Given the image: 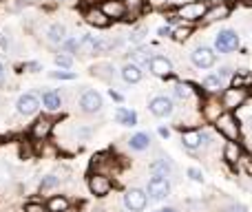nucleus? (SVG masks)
Segmentation results:
<instances>
[{
  "label": "nucleus",
  "instance_id": "obj_4",
  "mask_svg": "<svg viewBox=\"0 0 252 212\" xmlns=\"http://www.w3.org/2000/svg\"><path fill=\"white\" fill-rule=\"evenodd\" d=\"M239 33L235 29H221L215 35V51L219 53H232L239 49Z\"/></svg>",
  "mask_w": 252,
  "mask_h": 212
},
{
  "label": "nucleus",
  "instance_id": "obj_14",
  "mask_svg": "<svg viewBox=\"0 0 252 212\" xmlns=\"http://www.w3.org/2000/svg\"><path fill=\"white\" fill-rule=\"evenodd\" d=\"M100 9L106 13L111 22L113 20H124L126 18V7H124V0H102Z\"/></svg>",
  "mask_w": 252,
  "mask_h": 212
},
{
  "label": "nucleus",
  "instance_id": "obj_27",
  "mask_svg": "<svg viewBox=\"0 0 252 212\" xmlns=\"http://www.w3.org/2000/svg\"><path fill=\"white\" fill-rule=\"evenodd\" d=\"M78 56H82V58H87V56H95V38H93L91 33H82V35H80Z\"/></svg>",
  "mask_w": 252,
  "mask_h": 212
},
{
  "label": "nucleus",
  "instance_id": "obj_39",
  "mask_svg": "<svg viewBox=\"0 0 252 212\" xmlns=\"http://www.w3.org/2000/svg\"><path fill=\"white\" fill-rule=\"evenodd\" d=\"M144 35H146V29H135V31H130V35H128V42H133V44H139L144 40Z\"/></svg>",
  "mask_w": 252,
  "mask_h": 212
},
{
  "label": "nucleus",
  "instance_id": "obj_43",
  "mask_svg": "<svg viewBox=\"0 0 252 212\" xmlns=\"http://www.w3.org/2000/svg\"><path fill=\"white\" fill-rule=\"evenodd\" d=\"M217 75L221 80H226V78H230V75H232V69H230V66H221V69L217 71Z\"/></svg>",
  "mask_w": 252,
  "mask_h": 212
},
{
  "label": "nucleus",
  "instance_id": "obj_37",
  "mask_svg": "<svg viewBox=\"0 0 252 212\" xmlns=\"http://www.w3.org/2000/svg\"><path fill=\"white\" fill-rule=\"evenodd\" d=\"M25 212H49V208L42 201H29V204L25 206Z\"/></svg>",
  "mask_w": 252,
  "mask_h": 212
},
{
  "label": "nucleus",
  "instance_id": "obj_46",
  "mask_svg": "<svg viewBox=\"0 0 252 212\" xmlns=\"http://www.w3.org/2000/svg\"><path fill=\"white\" fill-rule=\"evenodd\" d=\"M109 95H111V97H113V100H115V102H122V95H120V93H118V91H113V89H111V91H109Z\"/></svg>",
  "mask_w": 252,
  "mask_h": 212
},
{
  "label": "nucleus",
  "instance_id": "obj_12",
  "mask_svg": "<svg viewBox=\"0 0 252 212\" xmlns=\"http://www.w3.org/2000/svg\"><path fill=\"white\" fill-rule=\"evenodd\" d=\"M40 108H42V102H40V97L35 95V93H25V95H20L16 102V111L25 117L35 115Z\"/></svg>",
  "mask_w": 252,
  "mask_h": 212
},
{
  "label": "nucleus",
  "instance_id": "obj_23",
  "mask_svg": "<svg viewBox=\"0 0 252 212\" xmlns=\"http://www.w3.org/2000/svg\"><path fill=\"white\" fill-rule=\"evenodd\" d=\"M66 38H69V35H66V27L62 25V22H53L47 29V40L51 44H62Z\"/></svg>",
  "mask_w": 252,
  "mask_h": 212
},
{
  "label": "nucleus",
  "instance_id": "obj_25",
  "mask_svg": "<svg viewBox=\"0 0 252 212\" xmlns=\"http://www.w3.org/2000/svg\"><path fill=\"white\" fill-rule=\"evenodd\" d=\"M201 87H204V91L210 93V95H219V93L223 91V80L219 78L217 73H215V75H206V78L201 80Z\"/></svg>",
  "mask_w": 252,
  "mask_h": 212
},
{
  "label": "nucleus",
  "instance_id": "obj_31",
  "mask_svg": "<svg viewBox=\"0 0 252 212\" xmlns=\"http://www.w3.org/2000/svg\"><path fill=\"white\" fill-rule=\"evenodd\" d=\"M69 206H71V201L66 199L64 195H53V197H49V201H47L49 212H64Z\"/></svg>",
  "mask_w": 252,
  "mask_h": 212
},
{
  "label": "nucleus",
  "instance_id": "obj_47",
  "mask_svg": "<svg viewBox=\"0 0 252 212\" xmlns=\"http://www.w3.org/2000/svg\"><path fill=\"white\" fill-rule=\"evenodd\" d=\"M2 82H4V64L0 62V84H2Z\"/></svg>",
  "mask_w": 252,
  "mask_h": 212
},
{
  "label": "nucleus",
  "instance_id": "obj_11",
  "mask_svg": "<svg viewBox=\"0 0 252 212\" xmlns=\"http://www.w3.org/2000/svg\"><path fill=\"white\" fill-rule=\"evenodd\" d=\"M53 120L51 117H38V120L31 124V128H29V135H31V139H35V142H44V139H49L51 137V133H53Z\"/></svg>",
  "mask_w": 252,
  "mask_h": 212
},
{
  "label": "nucleus",
  "instance_id": "obj_6",
  "mask_svg": "<svg viewBox=\"0 0 252 212\" xmlns=\"http://www.w3.org/2000/svg\"><path fill=\"white\" fill-rule=\"evenodd\" d=\"M190 62L197 66V69H213L215 64H217V53H215V49L210 47H195L190 53Z\"/></svg>",
  "mask_w": 252,
  "mask_h": 212
},
{
  "label": "nucleus",
  "instance_id": "obj_41",
  "mask_svg": "<svg viewBox=\"0 0 252 212\" xmlns=\"http://www.w3.org/2000/svg\"><path fill=\"white\" fill-rule=\"evenodd\" d=\"M157 35H159V38H170V35H173V29H170L168 25L159 27V29H157Z\"/></svg>",
  "mask_w": 252,
  "mask_h": 212
},
{
  "label": "nucleus",
  "instance_id": "obj_32",
  "mask_svg": "<svg viewBox=\"0 0 252 212\" xmlns=\"http://www.w3.org/2000/svg\"><path fill=\"white\" fill-rule=\"evenodd\" d=\"M173 95L177 97V100L186 102L188 97H192V87H190V84H186V82H177L173 87Z\"/></svg>",
  "mask_w": 252,
  "mask_h": 212
},
{
  "label": "nucleus",
  "instance_id": "obj_40",
  "mask_svg": "<svg viewBox=\"0 0 252 212\" xmlns=\"http://www.w3.org/2000/svg\"><path fill=\"white\" fill-rule=\"evenodd\" d=\"M188 177H190L195 183H204V173H201L199 168H195V166H192V168H188Z\"/></svg>",
  "mask_w": 252,
  "mask_h": 212
},
{
  "label": "nucleus",
  "instance_id": "obj_7",
  "mask_svg": "<svg viewBox=\"0 0 252 212\" xmlns=\"http://www.w3.org/2000/svg\"><path fill=\"white\" fill-rule=\"evenodd\" d=\"M89 190H91L93 197L102 199V197H106L111 190H113V182H111L109 175L91 173V175H89Z\"/></svg>",
  "mask_w": 252,
  "mask_h": 212
},
{
  "label": "nucleus",
  "instance_id": "obj_49",
  "mask_svg": "<svg viewBox=\"0 0 252 212\" xmlns=\"http://www.w3.org/2000/svg\"><path fill=\"white\" fill-rule=\"evenodd\" d=\"M155 212H177V208H161V210H155Z\"/></svg>",
  "mask_w": 252,
  "mask_h": 212
},
{
  "label": "nucleus",
  "instance_id": "obj_20",
  "mask_svg": "<svg viewBox=\"0 0 252 212\" xmlns=\"http://www.w3.org/2000/svg\"><path fill=\"white\" fill-rule=\"evenodd\" d=\"M148 170H151L155 177H168V175L173 173V161H170L168 157H159V159H155L153 164H148Z\"/></svg>",
  "mask_w": 252,
  "mask_h": 212
},
{
  "label": "nucleus",
  "instance_id": "obj_44",
  "mask_svg": "<svg viewBox=\"0 0 252 212\" xmlns=\"http://www.w3.org/2000/svg\"><path fill=\"white\" fill-rule=\"evenodd\" d=\"M25 69H29L31 73H38V71L42 69V66H40V62H27V64H25Z\"/></svg>",
  "mask_w": 252,
  "mask_h": 212
},
{
  "label": "nucleus",
  "instance_id": "obj_17",
  "mask_svg": "<svg viewBox=\"0 0 252 212\" xmlns=\"http://www.w3.org/2000/svg\"><path fill=\"white\" fill-rule=\"evenodd\" d=\"M230 11H232V7H230L228 2L213 4V7H208V11H206L204 22H219V20H226V18H230Z\"/></svg>",
  "mask_w": 252,
  "mask_h": 212
},
{
  "label": "nucleus",
  "instance_id": "obj_51",
  "mask_svg": "<svg viewBox=\"0 0 252 212\" xmlns=\"http://www.w3.org/2000/svg\"><path fill=\"white\" fill-rule=\"evenodd\" d=\"M248 126H250V130H252V117H250V121H248Z\"/></svg>",
  "mask_w": 252,
  "mask_h": 212
},
{
  "label": "nucleus",
  "instance_id": "obj_38",
  "mask_svg": "<svg viewBox=\"0 0 252 212\" xmlns=\"http://www.w3.org/2000/svg\"><path fill=\"white\" fill-rule=\"evenodd\" d=\"M49 75H51L53 80H75L73 71H51Z\"/></svg>",
  "mask_w": 252,
  "mask_h": 212
},
{
  "label": "nucleus",
  "instance_id": "obj_28",
  "mask_svg": "<svg viewBox=\"0 0 252 212\" xmlns=\"http://www.w3.org/2000/svg\"><path fill=\"white\" fill-rule=\"evenodd\" d=\"M115 120H118V124H122V126H137V113L130 111V108L120 106L118 111H115Z\"/></svg>",
  "mask_w": 252,
  "mask_h": 212
},
{
  "label": "nucleus",
  "instance_id": "obj_15",
  "mask_svg": "<svg viewBox=\"0 0 252 212\" xmlns=\"http://www.w3.org/2000/svg\"><path fill=\"white\" fill-rule=\"evenodd\" d=\"M148 71L157 78H168V75H173V62L166 56H155L148 62Z\"/></svg>",
  "mask_w": 252,
  "mask_h": 212
},
{
  "label": "nucleus",
  "instance_id": "obj_2",
  "mask_svg": "<svg viewBox=\"0 0 252 212\" xmlns=\"http://www.w3.org/2000/svg\"><path fill=\"white\" fill-rule=\"evenodd\" d=\"M248 97H250V91L248 89H237V87H230V89H223L221 91V106H223V111H230V113H235L237 108H241L248 102Z\"/></svg>",
  "mask_w": 252,
  "mask_h": 212
},
{
  "label": "nucleus",
  "instance_id": "obj_52",
  "mask_svg": "<svg viewBox=\"0 0 252 212\" xmlns=\"http://www.w3.org/2000/svg\"><path fill=\"white\" fill-rule=\"evenodd\" d=\"M22 212H25V210H22Z\"/></svg>",
  "mask_w": 252,
  "mask_h": 212
},
{
  "label": "nucleus",
  "instance_id": "obj_10",
  "mask_svg": "<svg viewBox=\"0 0 252 212\" xmlns=\"http://www.w3.org/2000/svg\"><path fill=\"white\" fill-rule=\"evenodd\" d=\"M221 113H223V106H221L219 95H210L201 102V117H204L206 121H210V124H215V121L221 117Z\"/></svg>",
  "mask_w": 252,
  "mask_h": 212
},
{
  "label": "nucleus",
  "instance_id": "obj_26",
  "mask_svg": "<svg viewBox=\"0 0 252 212\" xmlns=\"http://www.w3.org/2000/svg\"><path fill=\"white\" fill-rule=\"evenodd\" d=\"M182 144L188 151H197L201 146V130H184L182 133Z\"/></svg>",
  "mask_w": 252,
  "mask_h": 212
},
{
  "label": "nucleus",
  "instance_id": "obj_30",
  "mask_svg": "<svg viewBox=\"0 0 252 212\" xmlns=\"http://www.w3.org/2000/svg\"><path fill=\"white\" fill-rule=\"evenodd\" d=\"M128 146L133 148V151H137V152L146 151V148L151 146V135L148 133H135L133 137L128 139Z\"/></svg>",
  "mask_w": 252,
  "mask_h": 212
},
{
  "label": "nucleus",
  "instance_id": "obj_8",
  "mask_svg": "<svg viewBox=\"0 0 252 212\" xmlns=\"http://www.w3.org/2000/svg\"><path fill=\"white\" fill-rule=\"evenodd\" d=\"M146 195L151 197L153 201L166 199V197L170 195V182H168V177H155V175H153V177L148 179V183H146Z\"/></svg>",
  "mask_w": 252,
  "mask_h": 212
},
{
  "label": "nucleus",
  "instance_id": "obj_53",
  "mask_svg": "<svg viewBox=\"0 0 252 212\" xmlns=\"http://www.w3.org/2000/svg\"><path fill=\"white\" fill-rule=\"evenodd\" d=\"M250 2H252V0H250Z\"/></svg>",
  "mask_w": 252,
  "mask_h": 212
},
{
  "label": "nucleus",
  "instance_id": "obj_21",
  "mask_svg": "<svg viewBox=\"0 0 252 212\" xmlns=\"http://www.w3.org/2000/svg\"><path fill=\"white\" fill-rule=\"evenodd\" d=\"M241 157H244V148H241L239 142H228L223 146V159H226V164H239Z\"/></svg>",
  "mask_w": 252,
  "mask_h": 212
},
{
  "label": "nucleus",
  "instance_id": "obj_13",
  "mask_svg": "<svg viewBox=\"0 0 252 212\" xmlns=\"http://www.w3.org/2000/svg\"><path fill=\"white\" fill-rule=\"evenodd\" d=\"M148 111L153 113L155 117H170L175 113L173 100L166 95H155L151 102H148Z\"/></svg>",
  "mask_w": 252,
  "mask_h": 212
},
{
  "label": "nucleus",
  "instance_id": "obj_35",
  "mask_svg": "<svg viewBox=\"0 0 252 212\" xmlns=\"http://www.w3.org/2000/svg\"><path fill=\"white\" fill-rule=\"evenodd\" d=\"M62 47V53H78V47H80V38H66L64 42L60 44Z\"/></svg>",
  "mask_w": 252,
  "mask_h": 212
},
{
  "label": "nucleus",
  "instance_id": "obj_48",
  "mask_svg": "<svg viewBox=\"0 0 252 212\" xmlns=\"http://www.w3.org/2000/svg\"><path fill=\"white\" fill-rule=\"evenodd\" d=\"M0 47H2V49H7V47H9V42L2 38V35H0Z\"/></svg>",
  "mask_w": 252,
  "mask_h": 212
},
{
  "label": "nucleus",
  "instance_id": "obj_45",
  "mask_svg": "<svg viewBox=\"0 0 252 212\" xmlns=\"http://www.w3.org/2000/svg\"><path fill=\"white\" fill-rule=\"evenodd\" d=\"M157 133H159V135H161V137H166V139H168L170 130H168V128H166V126H159V130H157Z\"/></svg>",
  "mask_w": 252,
  "mask_h": 212
},
{
  "label": "nucleus",
  "instance_id": "obj_18",
  "mask_svg": "<svg viewBox=\"0 0 252 212\" xmlns=\"http://www.w3.org/2000/svg\"><path fill=\"white\" fill-rule=\"evenodd\" d=\"M120 75H122V80L126 84H139L144 78V71H142V66H137L135 62H126L122 69H120Z\"/></svg>",
  "mask_w": 252,
  "mask_h": 212
},
{
  "label": "nucleus",
  "instance_id": "obj_3",
  "mask_svg": "<svg viewBox=\"0 0 252 212\" xmlns=\"http://www.w3.org/2000/svg\"><path fill=\"white\" fill-rule=\"evenodd\" d=\"M206 11H208V4L204 0H192V2H186L177 9V18H182V20H186L190 25V22L204 20Z\"/></svg>",
  "mask_w": 252,
  "mask_h": 212
},
{
  "label": "nucleus",
  "instance_id": "obj_50",
  "mask_svg": "<svg viewBox=\"0 0 252 212\" xmlns=\"http://www.w3.org/2000/svg\"><path fill=\"white\" fill-rule=\"evenodd\" d=\"M64 212H80V210H78V208H75V206H69V208H66Z\"/></svg>",
  "mask_w": 252,
  "mask_h": 212
},
{
  "label": "nucleus",
  "instance_id": "obj_9",
  "mask_svg": "<svg viewBox=\"0 0 252 212\" xmlns=\"http://www.w3.org/2000/svg\"><path fill=\"white\" fill-rule=\"evenodd\" d=\"M148 204V195L142 188H128L124 192V206L128 212H142Z\"/></svg>",
  "mask_w": 252,
  "mask_h": 212
},
{
  "label": "nucleus",
  "instance_id": "obj_42",
  "mask_svg": "<svg viewBox=\"0 0 252 212\" xmlns=\"http://www.w3.org/2000/svg\"><path fill=\"white\" fill-rule=\"evenodd\" d=\"M226 212H248V208H246L244 204H230L226 208Z\"/></svg>",
  "mask_w": 252,
  "mask_h": 212
},
{
  "label": "nucleus",
  "instance_id": "obj_22",
  "mask_svg": "<svg viewBox=\"0 0 252 212\" xmlns=\"http://www.w3.org/2000/svg\"><path fill=\"white\" fill-rule=\"evenodd\" d=\"M128 58H130V62H135L137 66H144V64L148 66V62L155 58V51H153L151 47H137L135 51L128 53Z\"/></svg>",
  "mask_w": 252,
  "mask_h": 212
},
{
  "label": "nucleus",
  "instance_id": "obj_33",
  "mask_svg": "<svg viewBox=\"0 0 252 212\" xmlns=\"http://www.w3.org/2000/svg\"><path fill=\"white\" fill-rule=\"evenodd\" d=\"M58 186H60V177H58L56 173L44 175L42 182H40V192H49V190H53V188H58Z\"/></svg>",
  "mask_w": 252,
  "mask_h": 212
},
{
  "label": "nucleus",
  "instance_id": "obj_29",
  "mask_svg": "<svg viewBox=\"0 0 252 212\" xmlns=\"http://www.w3.org/2000/svg\"><path fill=\"white\" fill-rule=\"evenodd\" d=\"M124 7H126V18L124 20H135L137 16H142L144 11V0H124Z\"/></svg>",
  "mask_w": 252,
  "mask_h": 212
},
{
  "label": "nucleus",
  "instance_id": "obj_16",
  "mask_svg": "<svg viewBox=\"0 0 252 212\" xmlns=\"http://www.w3.org/2000/svg\"><path fill=\"white\" fill-rule=\"evenodd\" d=\"M84 20L91 27H95V29H106V27L111 25V20L106 18V13L102 11L100 7H89L87 11H84Z\"/></svg>",
  "mask_w": 252,
  "mask_h": 212
},
{
  "label": "nucleus",
  "instance_id": "obj_36",
  "mask_svg": "<svg viewBox=\"0 0 252 212\" xmlns=\"http://www.w3.org/2000/svg\"><path fill=\"white\" fill-rule=\"evenodd\" d=\"M53 60H56V64L60 66V69H64V71H69L71 66H73V58H71L69 53H58Z\"/></svg>",
  "mask_w": 252,
  "mask_h": 212
},
{
  "label": "nucleus",
  "instance_id": "obj_24",
  "mask_svg": "<svg viewBox=\"0 0 252 212\" xmlns=\"http://www.w3.org/2000/svg\"><path fill=\"white\" fill-rule=\"evenodd\" d=\"M91 75L104 80V82H113L115 80V69H113V64H109V62H100V64L91 66Z\"/></svg>",
  "mask_w": 252,
  "mask_h": 212
},
{
  "label": "nucleus",
  "instance_id": "obj_1",
  "mask_svg": "<svg viewBox=\"0 0 252 212\" xmlns=\"http://www.w3.org/2000/svg\"><path fill=\"white\" fill-rule=\"evenodd\" d=\"M215 128H217V133L223 135L228 142H237V139H239V135H241L239 120H237V115H235V113H230V111H223L221 113V117L215 121Z\"/></svg>",
  "mask_w": 252,
  "mask_h": 212
},
{
  "label": "nucleus",
  "instance_id": "obj_34",
  "mask_svg": "<svg viewBox=\"0 0 252 212\" xmlns=\"http://www.w3.org/2000/svg\"><path fill=\"white\" fill-rule=\"evenodd\" d=\"M190 33H192V27L190 25H179L177 29H173V35H170V38L177 40V42H184V40L190 38Z\"/></svg>",
  "mask_w": 252,
  "mask_h": 212
},
{
  "label": "nucleus",
  "instance_id": "obj_19",
  "mask_svg": "<svg viewBox=\"0 0 252 212\" xmlns=\"http://www.w3.org/2000/svg\"><path fill=\"white\" fill-rule=\"evenodd\" d=\"M40 102H42L44 111H49V113H58L62 108V95L58 91H44Z\"/></svg>",
  "mask_w": 252,
  "mask_h": 212
},
{
  "label": "nucleus",
  "instance_id": "obj_5",
  "mask_svg": "<svg viewBox=\"0 0 252 212\" xmlns=\"http://www.w3.org/2000/svg\"><path fill=\"white\" fill-rule=\"evenodd\" d=\"M78 106L80 111L84 113V115H95V113L102 111V106H104V102H102V95L97 91H82L80 93V100H78Z\"/></svg>",
  "mask_w": 252,
  "mask_h": 212
}]
</instances>
